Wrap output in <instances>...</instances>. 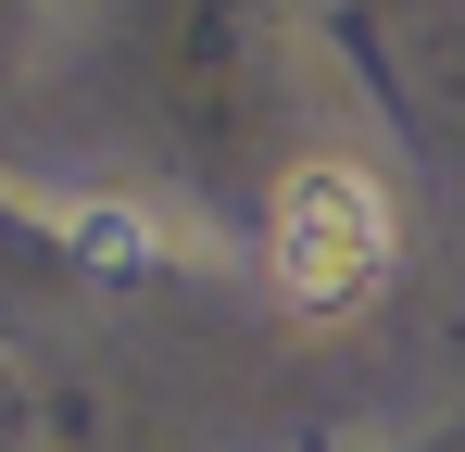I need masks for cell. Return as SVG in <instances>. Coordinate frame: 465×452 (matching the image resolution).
Masks as SVG:
<instances>
[{
    "label": "cell",
    "mask_w": 465,
    "mask_h": 452,
    "mask_svg": "<svg viewBox=\"0 0 465 452\" xmlns=\"http://www.w3.org/2000/svg\"><path fill=\"white\" fill-rule=\"evenodd\" d=\"M390 251H402V226H390V189L365 176V163L314 151V163L277 176L264 264H277V301H290V314H352V301L390 277Z\"/></svg>",
    "instance_id": "1"
},
{
    "label": "cell",
    "mask_w": 465,
    "mask_h": 452,
    "mask_svg": "<svg viewBox=\"0 0 465 452\" xmlns=\"http://www.w3.org/2000/svg\"><path fill=\"white\" fill-rule=\"evenodd\" d=\"M76 251L101 264V277H139V264H152V226L126 214V201H88V214H76Z\"/></svg>",
    "instance_id": "2"
}]
</instances>
